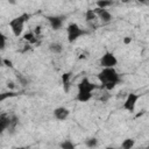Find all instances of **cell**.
Wrapping results in <instances>:
<instances>
[{
  "label": "cell",
  "instance_id": "25",
  "mask_svg": "<svg viewBox=\"0 0 149 149\" xmlns=\"http://www.w3.org/2000/svg\"><path fill=\"white\" fill-rule=\"evenodd\" d=\"M15 149H27L26 147H17V148H15Z\"/></svg>",
  "mask_w": 149,
  "mask_h": 149
},
{
  "label": "cell",
  "instance_id": "22",
  "mask_svg": "<svg viewBox=\"0 0 149 149\" xmlns=\"http://www.w3.org/2000/svg\"><path fill=\"white\" fill-rule=\"evenodd\" d=\"M2 63H3V65H6L8 68H13V62L10 59H8V58H3L2 59Z\"/></svg>",
  "mask_w": 149,
  "mask_h": 149
},
{
  "label": "cell",
  "instance_id": "15",
  "mask_svg": "<svg viewBox=\"0 0 149 149\" xmlns=\"http://www.w3.org/2000/svg\"><path fill=\"white\" fill-rule=\"evenodd\" d=\"M61 149H76V144L71 140H64L59 143Z\"/></svg>",
  "mask_w": 149,
  "mask_h": 149
},
{
  "label": "cell",
  "instance_id": "24",
  "mask_svg": "<svg viewBox=\"0 0 149 149\" xmlns=\"http://www.w3.org/2000/svg\"><path fill=\"white\" fill-rule=\"evenodd\" d=\"M130 43H132V37H129V36L123 37V44L128 45V44H130Z\"/></svg>",
  "mask_w": 149,
  "mask_h": 149
},
{
  "label": "cell",
  "instance_id": "18",
  "mask_svg": "<svg viewBox=\"0 0 149 149\" xmlns=\"http://www.w3.org/2000/svg\"><path fill=\"white\" fill-rule=\"evenodd\" d=\"M85 146L90 149H93L98 146V139L97 137H88L85 140Z\"/></svg>",
  "mask_w": 149,
  "mask_h": 149
},
{
  "label": "cell",
  "instance_id": "9",
  "mask_svg": "<svg viewBox=\"0 0 149 149\" xmlns=\"http://www.w3.org/2000/svg\"><path fill=\"white\" fill-rule=\"evenodd\" d=\"M52 114H54V118L56 120H58V121H65L69 118V115H70V111L66 107H57V108L54 109Z\"/></svg>",
  "mask_w": 149,
  "mask_h": 149
},
{
  "label": "cell",
  "instance_id": "17",
  "mask_svg": "<svg viewBox=\"0 0 149 149\" xmlns=\"http://www.w3.org/2000/svg\"><path fill=\"white\" fill-rule=\"evenodd\" d=\"M16 79H17L19 84H20L21 86H23V87H26V86L29 84V79H28L24 74H22V73H16Z\"/></svg>",
  "mask_w": 149,
  "mask_h": 149
},
{
  "label": "cell",
  "instance_id": "6",
  "mask_svg": "<svg viewBox=\"0 0 149 149\" xmlns=\"http://www.w3.org/2000/svg\"><path fill=\"white\" fill-rule=\"evenodd\" d=\"M99 64H100V66L102 69H106V68H115L116 64H118V58H116V56L112 51H106L100 57Z\"/></svg>",
  "mask_w": 149,
  "mask_h": 149
},
{
  "label": "cell",
  "instance_id": "23",
  "mask_svg": "<svg viewBox=\"0 0 149 149\" xmlns=\"http://www.w3.org/2000/svg\"><path fill=\"white\" fill-rule=\"evenodd\" d=\"M7 87H8L9 90H14V88H15V83L12 81V80H8V81H7Z\"/></svg>",
  "mask_w": 149,
  "mask_h": 149
},
{
  "label": "cell",
  "instance_id": "26",
  "mask_svg": "<svg viewBox=\"0 0 149 149\" xmlns=\"http://www.w3.org/2000/svg\"><path fill=\"white\" fill-rule=\"evenodd\" d=\"M106 149H118V148H113V147H107ZM120 149H121V148H120Z\"/></svg>",
  "mask_w": 149,
  "mask_h": 149
},
{
  "label": "cell",
  "instance_id": "14",
  "mask_svg": "<svg viewBox=\"0 0 149 149\" xmlns=\"http://www.w3.org/2000/svg\"><path fill=\"white\" fill-rule=\"evenodd\" d=\"M135 146V140L132 137H127L121 142V149H133Z\"/></svg>",
  "mask_w": 149,
  "mask_h": 149
},
{
  "label": "cell",
  "instance_id": "3",
  "mask_svg": "<svg viewBox=\"0 0 149 149\" xmlns=\"http://www.w3.org/2000/svg\"><path fill=\"white\" fill-rule=\"evenodd\" d=\"M29 19H30V14H28V13H22L21 15L16 16V17H14V19H12V20L9 21L8 26H9V28H10V30H12V33H13V35H14L15 37H20V36L22 35L24 24H26V22H27Z\"/></svg>",
  "mask_w": 149,
  "mask_h": 149
},
{
  "label": "cell",
  "instance_id": "10",
  "mask_svg": "<svg viewBox=\"0 0 149 149\" xmlns=\"http://www.w3.org/2000/svg\"><path fill=\"white\" fill-rule=\"evenodd\" d=\"M10 126H12V116L8 115L7 113H1V115H0V129H1V132L9 129Z\"/></svg>",
  "mask_w": 149,
  "mask_h": 149
},
{
  "label": "cell",
  "instance_id": "8",
  "mask_svg": "<svg viewBox=\"0 0 149 149\" xmlns=\"http://www.w3.org/2000/svg\"><path fill=\"white\" fill-rule=\"evenodd\" d=\"M94 12H95L98 19H99L102 23H109V22H112L113 15H112V13H111L108 9H101V8H97V7H95V8H94Z\"/></svg>",
  "mask_w": 149,
  "mask_h": 149
},
{
  "label": "cell",
  "instance_id": "12",
  "mask_svg": "<svg viewBox=\"0 0 149 149\" xmlns=\"http://www.w3.org/2000/svg\"><path fill=\"white\" fill-rule=\"evenodd\" d=\"M62 85L65 93H68L71 87V72H64L62 74Z\"/></svg>",
  "mask_w": 149,
  "mask_h": 149
},
{
  "label": "cell",
  "instance_id": "1",
  "mask_svg": "<svg viewBox=\"0 0 149 149\" xmlns=\"http://www.w3.org/2000/svg\"><path fill=\"white\" fill-rule=\"evenodd\" d=\"M98 79H99L101 86L106 91H112L121 81V77H120V74L118 73V71L114 68L102 69L98 73Z\"/></svg>",
  "mask_w": 149,
  "mask_h": 149
},
{
  "label": "cell",
  "instance_id": "19",
  "mask_svg": "<svg viewBox=\"0 0 149 149\" xmlns=\"http://www.w3.org/2000/svg\"><path fill=\"white\" fill-rule=\"evenodd\" d=\"M36 38H37V36L35 35L34 31H28V33H26V34L23 35V40H24V41H28V42H30V43L36 42Z\"/></svg>",
  "mask_w": 149,
  "mask_h": 149
},
{
  "label": "cell",
  "instance_id": "7",
  "mask_svg": "<svg viewBox=\"0 0 149 149\" xmlns=\"http://www.w3.org/2000/svg\"><path fill=\"white\" fill-rule=\"evenodd\" d=\"M47 20H48L51 29L59 30L63 27V24H64L65 17L64 16H61V15H48L47 16Z\"/></svg>",
  "mask_w": 149,
  "mask_h": 149
},
{
  "label": "cell",
  "instance_id": "21",
  "mask_svg": "<svg viewBox=\"0 0 149 149\" xmlns=\"http://www.w3.org/2000/svg\"><path fill=\"white\" fill-rule=\"evenodd\" d=\"M0 49H1V51H3L5 49H6V36L3 35V34H0Z\"/></svg>",
  "mask_w": 149,
  "mask_h": 149
},
{
  "label": "cell",
  "instance_id": "20",
  "mask_svg": "<svg viewBox=\"0 0 149 149\" xmlns=\"http://www.w3.org/2000/svg\"><path fill=\"white\" fill-rule=\"evenodd\" d=\"M16 95H17V93H15V92H6V93H1V94H0V100L3 101V100H6L7 98H12V97H16Z\"/></svg>",
  "mask_w": 149,
  "mask_h": 149
},
{
  "label": "cell",
  "instance_id": "16",
  "mask_svg": "<svg viewBox=\"0 0 149 149\" xmlns=\"http://www.w3.org/2000/svg\"><path fill=\"white\" fill-rule=\"evenodd\" d=\"M114 2L113 1H107V0H98L95 2L97 8H101V9H107V7H111Z\"/></svg>",
  "mask_w": 149,
  "mask_h": 149
},
{
  "label": "cell",
  "instance_id": "4",
  "mask_svg": "<svg viewBox=\"0 0 149 149\" xmlns=\"http://www.w3.org/2000/svg\"><path fill=\"white\" fill-rule=\"evenodd\" d=\"M88 34V30L81 28L79 24H77L76 22H71L68 24L66 27V37H68V42L69 43H73L76 42L79 37L85 36Z\"/></svg>",
  "mask_w": 149,
  "mask_h": 149
},
{
  "label": "cell",
  "instance_id": "13",
  "mask_svg": "<svg viewBox=\"0 0 149 149\" xmlns=\"http://www.w3.org/2000/svg\"><path fill=\"white\" fill-rule=\"evenodd\" d=\"M63 44L61 43V42H51L50 44H49V50L52 52V54H55V55H59V54H62V51H63Z\"/></svg>",
  "mask_w": 149,
  "mask_h": 149
},
{
  "label": "cell",
  "instance_id": "5",
  "mask_svg": "<svg viewBox=\"0 0 149 149\" xmlns=\"http://www.w3.org/2000/svg\"><path fill=\"white\" fill-rule=\"evenodd\" d=\"M140 99V94L137 93H134V92H129L126 98H125V101H123V105H122V108L127 112H134L135 108H136V104Z\"/></svg>",
  "mask_w": 149,
  "mask_h": 149
},
{
  "label": "cell",
  "instance_id": "11",
  "mask_svg": "<svg viewBox=\"0 0 149 149\" xmlns=\"http://www.w3.org/2000/svg\"><path fill=\"white\" fill-rule=\"evenodd\" d=\"M84 17H85V22L87 23V26L94 27V21L98 19V16H97L94 9H91V8L86 9V12H85V14H84Z\"/></svg>",
  "mask_w": 149,
  "mask_h": 149
},
{
  "label": "cell",
  "instance_id": "2",
  "mask_svg": "<svg viewBox=\"0 0 149 149\" xmlns=\"http://www.w3.org/2000/svg\"><path fill=\"white\" fill-rule=\"evenodd\" d=\"M77 88H78V92H77L76 99H77L79 102H87V101H90V100L92 99V97H93V91L97 88V85L93 84L88 78L84 77V78H81V80L78 83Z\"/></svg>",
  "mask_w": 149,
  "mask_h": 149
}]
</instances>
